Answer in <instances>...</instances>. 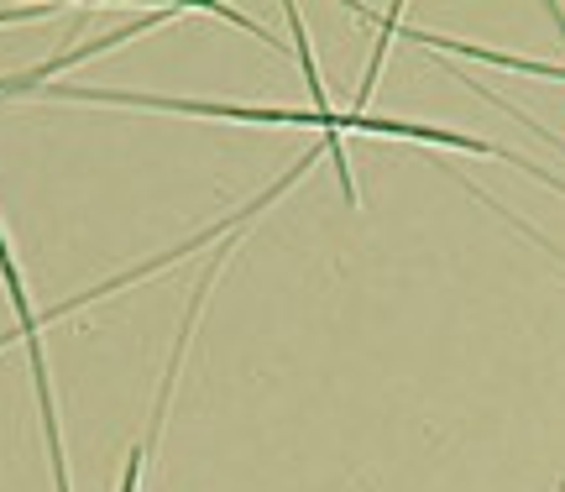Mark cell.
Returning <instances> with one entry per match:
<instances>
[{"instance_id": "1", "label": "cell", "mask_w": 565, "mask_h": 492, "mask_svg": "<svg viewBox=\"0 0 565 492\" xmlns=\"http://www.w3.org/2000/svg\"><path fill=\"white\" fill-rule=\"evenodd\" d=\"M47 100H89V105H131V110H168V116H204V121H242V126H309L320 137H341L345 131H372V137H404L419 147H450V152H471V158H503L519 173L550 184L555 194H565V184L550 168L529 163L519 152L482 142V137H466V131H445V126H419V121H393V116H372V110H273V105H225V100H168V95H137V89H84V84H53Z\"/></svg>"}, {"instance_id": "2", "label": "cell", "mask_w": 565, "mask_h": 492, "mask_svg": "<svg viewBox=\"0 0 565 492\" xmlns=\"http://www.w3.org/2000/svg\"><path fill=\"white\" fill-rule=\"evenodd\" d=\"M0 284L11 293V309H17V330L26 341V356H32V383H38V409H42V435H47V456H53V488H68V456H63V425H58V404H53V377H47V362H42V314L26 299V284H21L17 252L6 246V231H0Z\"/></svg>"}, {"instance_id": "5", "label": "cell", "mask_w": 565, "mask_h": 492, "mask_svg": "<svg viewBox=\"0 0 565 492\" xmlns=\"http://www.w3.org/2000/svg\"><path fill=\"white\" fill-rule=\"evenodd\" d=\"M17 335H21V330H6V335H0V351L11 346V341H17Z\"/></svg>"}, {"instance_id": "4", "label": "cell", "mask_w": 565, "mask_h": 492, "mask_svg": "<svg viewBox=\"0 0 565 492\" xmlns=\"http://www.w3.org/2000/svg\"><path fill=\"white\" fill-rule=\"evenodd\" d=\"M38 17H53V6H0V26L6 21H38Z\"/></svg>"}, {"instance_id": "3", "label": "cell", "mask_w": 565, "mask_h": 492, "mask_svg": "<svg viewBox=\"0 0 565 492\" xmlns=\"http://www.w3.org/2000/svg\"><path fill=\"white\" fill-rule=\"evenodd\" d=\"M398 38L419 42V47H435V53H461V58L492 63V68H513V74H534V79H565V63H534V58H513V53H498V47H477V42L461 38H440V32H424V26H398Z\"/></svg>"}]
</instances>
